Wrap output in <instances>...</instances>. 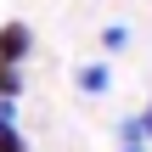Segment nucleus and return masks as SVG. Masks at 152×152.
I'll return each mask as SVG.
<instances>
[{
    "label": "nucleus",
    "mask_w": 152,
    "mask_h": 152,
    "mask_svg": "<svg viewBox=\"0 0 152 152\" xmlns=\"http://www.w3.org/2000/svg\"><path fill=\"white\" fill-rule=\"evenodd\" d=\"M0 96H6V102L23 96V68H0Z\"/></svg>",
    "instance_id": "nucleus-4"
},
{
    "label": "nucleus",
    "mask_w": 152,
    "mask_h": 152,
    "mask_svg": "<svg viewBox=\"0 0 152 152\" xmlns=\"http://www.w3.org/2000/svg\"><path fill=\"white\" fill-rule=\"evenodd\" d=\"M0 152H28V147H23V130H17V124H0Z\"/></svg>",
    "instance_id": "nucleus-6"
},
{
    "label": "nucleus",
    "mask_w": 152,
    "mask_h": 152,
    "mask_svg": "<svg viewBox=\"0 0 152 152\" xmlns=\"http://www.w3.org/2000/svg\"><path fill=\"white\" fill-rule=\"evenodd\" d=\"M124 45H130V28H118V23L102 28V51H124Z\"/></svg>",
    "instance_id": "nucleus-5"
},
{
    "label": "nucleus",
    "mask_w": 152,
    "mask_h": 152,
    "mask_svg": "<svg viewBox=\"0 0 152 152\" xmlns=\"http://www.w3.org/2000/svg\"><path fill=\"white\" fill-rule=\"evenodd\" d=\"M118 152H147V147H118Z\"/></svg>",
    "instance_id": "nucleus-8"
},
{
    "label": "nucleus",
    "mask_w": 152,
    "mask_h": 152,
    "mask_svg": "<svg viewBox=\"0 0 152 152\" xmlns=\"http://www.w3.org/2000/svg\"><path fill=\"white\" fill-rule=\"evenodd\" d=\"M107 85H113V68H107V62H90V68H79V90H85V96H102Z\"/></svg>",
    "instance_id": "nucleus-2"
},
{
    "label": "nucleus",
    "mask_w": 152,
    "mask_h": 152,
    "mask_svg": "<svg viewBox=\"0 0 152 152\" xmlns=\"http://www.w3.org/2000/svg\"><path fill=\"white\" fill-rule=\"evenodd\" d=\"M118 147H147V130H141V118H124V124H118Z\"/></svg>",
    "instance_id": "nucleus-3"
},
{
    "label": "nucleus",
    "mask_w": 152,
    "mask_h": 152,
    "mask_svg": "<svg viewBox=\"0 0 152 152\" xmlns=\"http://www.w3.org/2000/svg\"><path fill=\"white\" fill-rule=\"evenodd\" d=\"M28 51H34L28 23H6V28H0V68H23V62H28Z\"/></svg>",
    "instance_id": "nucleus-1"
},
{
    "label": "nucleus",
    "mask_w": 152,
    "mask_h": 152,
    "mask_svg": "<svg viewBox=\"0 0 152 152\" xmlns=\"http://www.w3.org/2000/svg\"><path fill=\"white\" fill-rule=\"evenodd\" d=\"M135 118H141V130H147V141H152V102L141 107V113H135Z\"/></svg>",
    "instance_id": "nucleus-7"
}]
</instances>
